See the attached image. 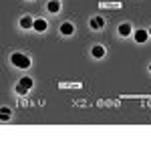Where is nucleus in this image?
I'll list each match as a JSON object with an SVG mask.
<instances>
[{"label": "nucleus", "instance_id": "obj_1", "mask_svg": "<svg viewBox=\"0 0 151 151\" xmlns=\"http://www.w3.org/2000/svg\"><path fill=\"white\" fill-rule=\"evenodd\" d=\"M10 63L14 67H18V69H28L30 67V58L26 57V55H22V52H12Z\"/></svg>", "mask_w": 151, "mask_h": 151}, {"label": "nucleus", "instance_id": "obj_2", "mask_svg": "<svg viewBox=\"0 0 151 151\" xmlns=\"http://www.w3.org/2000/svg\"><path fill=\"white\" fill-rule=\"evenodd\" d=\"M99 8L115 10V8H123V2H99Z\"/></svg>", "mask_w": 151, "mask_h": 151}, {"label": "nucleus", "instance_id": "obj_3", "mask_svg": "<svg viewBox=\"0 0 151 151\" xmlns=\"http://www.w3.org/2000/svg\"><path fill=\"white\" fill-rule=\"evenodd\" d=\"M147 38H149V32L147 30H135V42L143 45V42H147Z\"/></svg>", "mask_w": 151, "mask_h": 151}, {"label": "nucleus", "instance_id": "obj_4", "mask_svg": "<svg viewBox=\"0 0 151 151\" xmlns=\"http://www.w3.org/2000/svg\"><path fill=\"white\" fill-rule=\"evenodd\" d=\"M103 26H105V18L103 16H95V18H91V28L99 30V28H103Z\"/></svg>", "mask_w": 151, "mask_h": 151}, {"label": "nucleus", "instance_id": "obj_5", "mask_svg": "<svg viewBox=\"0 0 151 151\" xmlns=\"http://www.w3.org/2000/svg\"><path fill=\"white\" fill-rule=\"evenodd\" d=\"M47 20H42V18H36L35 20V26H32V28H35L36 32H45V30H47Z\"/></svg>", "mask_w": 151, "mask_h": 151}, {"label": "nucleus", "instance_id": "obj_6", "mask_svg": "<svg viewBox=\"0 0 151 151\" xmlns=\"http://www.w3.org/2000/svg\"><path fill=\"white\" fill-rule=\"evenodd\" d=\"M60 32H63L65 36H70L73 32H75V26H73L70 22H63L60 24Z\"/></svg>", "mask_w": 151, "mask_h": 151}, {"label": "nucleus", "instance_id": "obj_7", "mask_svg": "<svg viewBox=\"0 0 151 151\" xmlns=\"http://www.w3.org/2000/svg\"><path fill=\"white\" fill-rule=\"evenodd\" d=\"M131 32H133V28H131V24H119V35L121 36H129L131 35Z\"/></svg>", "mask_w": 151, "mask_h": 151}, {"label": "nucleus", "instance_id": "obj_8", "mask_svg": "<svg viewBox=\"0 0 151 151\" xmlns=\"http://www.w3.org/2000/svg\"><path fill=\"white\" fill-rule=\"evenodd\" d=\"M91 52H93V57H95V58H103V57H105V48L101 47V45H95Z\"/></svg>", "mask_w": 151, "mask_h": 151}, {"label": "nucleus", "instance_id": "obj_9", "mask_svg": "<svg viewBox=\"0 0 151 151\" xmlns=\"http://www.w3.org/2000/svg\"><path fill=\"white\" fill-rule=\"evenodd\" d=\"M20 26H22V28H32V26H35V20H32L30 16H22V18H20Z\"/></svg>", "mask_w": 151, "mask_h": 151}, {"label": "nucleus", "instance_id": "obj_10", "mask_svg": "<svg viewBox=\"0 0 151 151\" xmlns=\"http://www.w3.org/2000/svg\"><path fill=\"white\" fill-rule=\"evenodd\" d=\"M47 8H48V12H58L60 10V2L58 0H50L47 4Z\"/></svg>", "mask_w": 151, "mask_h": 151}, {"label": "nucleus", "instance_id": "obj_11", "mask_svg": "<svg viewBox=\"0 0 151 151\" xmlns=\"http://www.w3.org/2000/svg\"><path fill=\"white\" fill-rule=\"evenodd\" d=\"M58 87H60V89H81L83 83H60Z\"/></svg>", "mask_w": 151, "mask_h": 151}, {"label": "nucleus", "instance_id": "obj_12", "mask_svg": "<svg viewBox=\"0 0 151 151\" xmlns=\"http://www.w3.org/2000/svg\"><path fill=\"white\" fill-rule=\"evenodd\" d=\"M0 113H2V115H0V121H2V123H6V121L10 119V109H8V107H2Z\"/></svg>", "mask_w": 151, "mask_h": 151}, {"label": "nucleus", "instance_id": "obj_13", "mask_svg": "<svg viewBox=\"0 0 151 151\" xmlns=\"http://www.w3.org/2000/svg\"><path fill=\"white\" fill-rule=\"evenodd\" d=\"M20 85H24L26 89H30V87H32V79H30V77H22V79H20Z\"/></svg>", "mask_w": 151, "mask_h": 151}, {"label": "nucleus", "instance_id": "obj_14", "mask_svg": "<svg viewBox=\"0 0 151 151\" xmlns=\"http://www.w3.org/2000/svg\"><path fill=\"white\" fill-rule=\"evenodd\" d=\"M26 91H28V89H26L24 85H20V83L16 85V93H18V95H26Z\"/></svg>", "mask_w": 151, "mask_h": 151}, {"label": "nucleus", "instance_id": "obj_15", "mask_svg": "<svg viewBox=\"0 0 151 151\" xmlns=\"http://www.w3.org/2000/svg\"><path fill=\"white\" fill-rule=\"evenodd\" d=\"M147 32H149V36H151V28H149V30H147Z\"/></svg>", "mask_w": 151, "mask_h": 151}, {"label": "nucleus", "instance_id": "obj_16", "mask_svg": "<svg viewBox=\"0 0 151 151\" xmlns=\"http://www.w3.org/2000/svg\"><path fill=\"white\" fill-rule=\"evenodd\" d=\"M149 73H151V65H149Z\"/></svg>", "mask_w": 151, "mask_h": 151}]
</instances>
